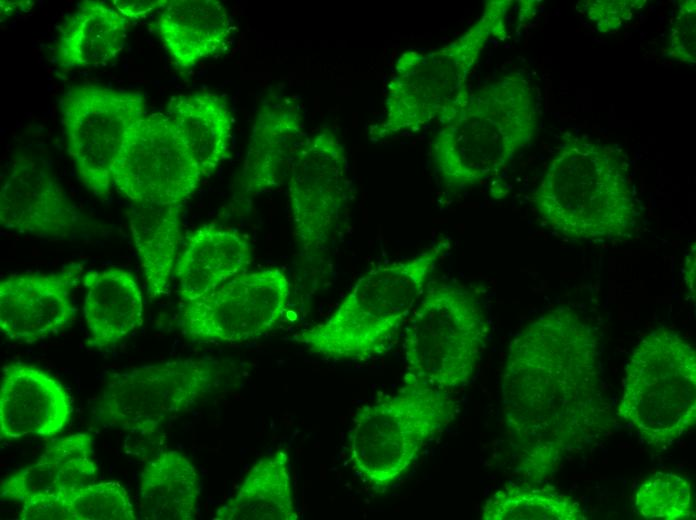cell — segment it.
<instances>
[{"label": "cell", "instance_id": "cell-1", "mask_svg": "<svg viewBox=\"0 0 696 520\" xmlns=\"http://www.w3.org/2000/svg\"><path fill=\"white\" fill-rule=\"evenodd\" d=\"M599 355L595 328L567 306L543 313L511 339L502 409L527 480L550 476L567 453L605 429Z\"/></svg>", "mask_w": 696, "mask_h": 520}, {"label": "cell", "instance_id": "cell-15", "mask_svg": "<svg viewBox=\"0 0 696 520\" xmlns=\"http://www.w3.org/2000/svg\"><path fill=\"white\" fill-rule=\"evenodd\" d=\"M73 412L63 385L44 371L23 363L3 366L0 432L4 439L60 433Z\"/></svg>", "mask_w": 696, "mask_h": 520}, {"label": "cell", "instance_id": "cell-3", "mask_svg": "<svg viewBox=\"0 0 696 520\" xmlns=\"http://www.w3.org/2000/svg\"><path fill=\"white\" fill-rule=\"evenodd\" d=\"M534 201L549 226L574 240L627 237L639 215L625 157L611 145L590 140L575 139L559 148Z\"/></svg>", "mask_w": 696, "mask_h": 520}, {"label": "cell", "instance_id": "cell-18", "mask_svg": "<svg viewBox=\"0 0 696 520\" xmlns=\"http://www.w3.org/2000/svg\"><path fill=\"white\" fill-rule=\"evenodd\" d=\"M252 259L246 237L235 229L205 225L193 231L176 263L184 302L200 298L245 272Z\"/></svg>", "mask_w": 696, "mask_h": 520}, {"label": "cell", "instance_id": "cell-9", "mask_svg": "<svg viewBox=\"0 0 696 520\" xmlns=\"http://www.w3.org/2000/svg\"><path fill=\"white\" fill-rule=\"evenodd\" d=\"M67 152L83 185L104 197L112 167L133 127L147 114L142 94L97 84L70 88L59 101Z\"/></svg>", "mask_w": 696, "mask_h": 520}, {"label": "cell", "instance_id": "cell-32", "mask_svg": "<svg viewBox=\"0 0 696 520\" xmlns=\"http://www.w3.org/2000/svg\"><path fill=\"white\" fill-rule=\"evenodd\" d=\"M684 276H685V282L687 286L689 287V291L692 293L693 298L695 294V246L693 245V249L691 248V251L689 254L686 256V260L684 263Z\"/></svg>", "mask_w": 696, "mask_h": 520}, {"label": "cell", "instance_id": "cell-21", "mask_svg": "<svg viewBox=\"0 0 696 520\" xmlns=\"http://www.w3.org/2000/svg\"><path fill=\"white\" fill-rule=\"evenodd\" d=\"M129 20L100 1H83L60 28L55 62L62 70L100 67L121 52Z\"/></svg>", "mask_w": 696, "mask_h": 520}, {"label": "cell", "instance_id": "cell-14", "mask_svg": "<svg viewBox=\"0 0 696 520\" xmlns=\"http://www.w3.org/2000/svg\"><path fill=\"white\" fill-rule=\"evenodd\" d=\"M82 271V263H73L55 273L5 278L0 283L1 331L31 344L65 329L75 314L71 291Z\"/></svg>", "mask_w": 696, "mask_h": 520}, {"label": "cell", "instance_id": "cell-4", "mask_svg": "<svg viewBox=\"0 0 696 520\" xmlns=\"http://www.w3.org/2000/svg\"><path fill=\"white\" fill-rule=\"evenodd\" d=\"M456 414L450 392L403 380L395 393L356 412L349 433L353 469L372 490L386 491Z\"/></svg>", "mask_w": 696, "mask_h": 520}, {"label": "cell", "instance_id": "cell-30", "mask_svg": "<svg viewBox=\"0 0 696 520\" xmlns=\"http://www.w3.org/2000/svg\"><path fill=\"white\" fill-rule=\"evenodd\" d=\"M587 14L597 23L602 32L617 29L631 18L633 11L643 5V1H592Z\"/></svg>", "mask_w": 696, "mask_h": 520}, {"label": "cell", "instance_id": "cell-25", "mask_svg": "<svg viewBox=\"0 0 696 520\" xmlns=\"http://www.w3.org/2000/svg\"><path fill=\"white\" fill-rule=\"evenodd\" d=\"M199 494L195 466L177 450L158 453L142 469L138 505L145 520H192Z\"/></svg>", "mask_w": 696, "mask_h": 520}, {"label": "cell", "instance_id": "cell-27", "mask_svg": "<svg viewBox=\"0 0 696 520\" xmlns=\"http://www.w3.org/2000/svg\"><path fill=\"white\" fill-rule=\"evenodd\" d=\"M48 501L54 520L137 519L128 492L115 481L91 482Z\"/></svg>", "mask_w": 696, "mask_h": 520}, {"label": "cell", "instance_id": "cell-7", "mask_svg": "<svg viewBox=\"0 0 696 520\" xmlns=\"http://www.w3.org/2000/svg\"><path fill=\"white\" fill-rule=\"evenodd\" d=\"M618 415L650 445L673 443L696 420V353L679 333L643 336L625 368Z\"/></svg>", "mask_w": 696, "mask_h": 520}, {"label": "cell", "instance_id": "cell-22", "mask_svg": "<svg viewBox=\"0 0 696 520\" xmlns=\"http://www.w3.org/2000/svg\"><path fill=\"white\" fill-rule=\"evenodd\" d=\"M166 115L202 177L229 156L232 116L223 97L210 92L179 95L169 101Z\"/></svg>", "mask_w": 696, "mask_h": 520}, {"label": "cell", "instance_id": "cell-26", "mask_svg": "<svg viewBox=\"0 0 696 520\" xmlns=\"http://www.w3.org/2000/svg\"><path fill=\"white\" fill-rule=\"evenodd\" d=\"M484 520H585L573 498L548 488L507 484L484 503Z\"/></svg>", "mask_w": 696, "mask_h": 520}, {"label": "cell", "instance_id": "cell-29", "mask_svg": "<svg viewBox=\"0 0 696 520\" xmlns=\"http://www.w3.org/2000/svg\"><path fill=\"white\" fill-rule=\"evenodd\" d=\"M670 53L682 61H695V1L680 6L671 28Z\"/></svg>", "mask_w": 696, "mask_h": 520}, {"label": "cell", "instance_id": "cell-13", "mask_svg": "<svg viewBox=\"0 0 696 520\" xmlns=\"http://www.w3.org/2000/svg\"><path fill=\"white\" fill-rule=\"evenodd\" d=\"M0 223L6 229L47 239H65L87 225L45 163L16 157L0 190Z\"/></svg>", "mask_w": 696, "mask_h": 520}, {"label": "cell", "instance_id": "cell-16", "mask_svg": "<svg viewBox=\"0 0 696 520\" xmlns=\"http://www.w3.org/2000/svg\"><path fill=\"white\" fill-rule=\"evenodd\" d=\"M308 138L301 112L289 97L271 95L259 108L241 173V187L257 195L279 186Z\"/></svg>", "mask_w": 696, "mask_h": 520}, {"label": "cell", "instance_id": "cell-5", "mask_svg": "<svg viewBox=\"0 0 696 520\" xmlns=\"http://www.w3.org/2000/svg\"><path fill=\"white\" fill-rule=\"evenodd\" d=\"M535 104L522 80L505 78L478 93L432 147L435 166L449 186L474 184L501 171L530 141Z\"/></svg>", "mask_w": 696, "mask_h": 520}, {"label": "cell", "instance_id": "cell-11", "mask_svg": "<svg viewBox=\"0 0 696 520\" xmlns=\"http://www.w3.org/2000/svg\"><path fill=\"white\" fill-rule=\"evenodd\" d=\"M290 282L279 268L243 272L212 292L184 302L183 333L199 342L239 343L271 331L290 297Z\"/></svg>", "mask_w": 696, "mask_h": 520}, {"label": "cell", "instance_id": "cell-20", "mask_svg": "<svg viewBox=\"0 0 696 520\" xmlns=\"http://www.w3.org/2000/svg\"><path fill=\"white\" fill-rule=\"evenodd\" d=\"M83 286V313L90 347H111L142 325V293L129 271H89L84 275Z\"/></svg>", "mask_w": 696, "mask_h": 520}, {"label": "cell", "instance_id": "cell-17", "mask_svg": "<svg viewBox=\"0 0 696 520\" xmlns=\"http://www.w3.org/2000/svg\"><path fill=\"white\" fill-rule=\"evenodd\" d=\"M96 473L92 438L76 433L52 443L35 463L3 479L0 496L19 504L56 498L94 482Z\"/></svg>", "mask_w": 696, "mask_h": 520}, {"label": "cell", "instance_id": "cell-12", "mask_svg": "<svg viewBox=\"0 0 696 520\" xmlns=\"http://www.w3.org/2000/svg\"><path fill=\"white\" fill-rule=\"evenodd\" d=\"M202 178L163 113L146 114L133 127L112 167L113 184L133 203H183Z\"/></svg>", "mask_w": 696, "mask_h": 520}, {"label": "cell", "instance_id": "cell-28", "mask_svg": "<svg viewBox=\"0 0 696 520\" xmlns=\"http://www.w3.org/2000/svg\"><path fill=\"white\" fill-rule=\"evenodd\" d=\"M635 506L646 519H689L694 516L691 483L676 473L657 472L637 488Z\"/></svg>", "mask_w": 696, "mask_h": 520}, {"label": "cell", "instance_id": "cell-24", "mask_svg": "<svg viewBox=\"0 0 696 520\" xmlns=\"http://www.w3.org/2000/svg\"><path fill=\"white\" fill-rule=\"evenodd\" d=\"M289 457L284 450L259 459L214 520H297Z\"/></svg>", "mask_w": 696, "mask_h": 520}, {"label": "cell", "instance_id": "cell-2", "mask_svg": "<svg viewBox=\"0 0 696 520\" xmlns=\"http://www.w3.org/2000/svg\"><path fill=\"white\" fill-rule=\"evenodd\" d=\"M449 248L448 240H439L410 258L372 268L329 317L296 334L294 340L311 353L333 360L365 361L383 354Z\"/></svg>", "mask_w": 696, "mask_h": 520}, {"label": "cell", "instance_id": "cell-8", "mask_svg": "<svg viewBox=\"0 0 696 520\" xmlns=\"http://www.w3.org/2000/svg\"><path fill=\"white\" fill-rule=\"evenodd\" d=\"M221 374L220 363L211 358L176 359L118 373L98 398L95 418L106 427L152 435L210 393Z\"/></svg>", "mask_w": 696, "mask_h": 520}, {"label": "cell", "instance_id": "cell-6", "mask_svg": "<svg viewBox=\"0 0 696 520\" xmlns=\"http://www.w3.org/2000/svg\"><path fill=\"white\" fill-rule=\"evenodd\" d=\"M488 334L487 318L471 291L445 282L428 287L407 320L403 380L446 392L467 385Z\"/></svg>", "mask_w": 696, "mask_h": 520}, {"label": "cell", "instance_id": "cell-31", "mask_svg": "<svg viewBox=\"0 0 696 520\" xmlns=\"http://www.w3.org/2000/svg\"><path fill=\"white\" fill-rule=\"evenodd\" d=\"M114 8L128 20H138L156 9H162L167 0H116Z\"/></svg>", "mask_w": 696, "mask_h": 520}, {"label": "cell", "instance_id": "cell-23", "mask_svg": "<svg viewBox=\"0 0 696 520\" xmlns=\"http://www.w3.org/2000/svg\"><path fill=\"white\" fill-rule=\"evenodd\" d=\"M183 203H133L129 211L132 239L151 299L169 292L170 278L181 238Z\"/></svg>", "mask_w": 696, "mask_h": 520}, {"label": "cell", "instance_id": "cell-19", "mask_svg": "<svg viewBox=\"0 0 696 520\" xmlns=\"http://www.w3.org/2000/svg\"><path fill=\"white\" fill-rule=\"evenodd\" d=\"M226 8L215 0H170L156 31L175 67L186 71L226 46L230 35Z\"/></svg>", "mask_w": 696, "mask_h": 520}, {"label": "cell", "instance_id": "cell-10", "mask_svg": "<svg viewBox=\"0 0 696 520\" xmlns=\"http://www.w3.org/2000/svg\"><path fill=\"white\" fill-rule=\"evenodd\" d=\"M287 178L301 257L311 267L320 268L350 193L344 147L328 131L308 138Z\"/></svg>", "mask_w": 696, "mask_h": 520}]
</instances>
